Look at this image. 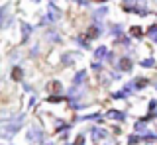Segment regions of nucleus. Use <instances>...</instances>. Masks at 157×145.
I'll list each match as a JSON object with an SVG mask.
<instances>
[{
	"label": "nucleus",
	"instance_id": "obj_6",
	"mask_svg": "<svg viewBox=\"0 0 157 145\" xmlns=\"http://www.w3.org/2000/svg\"><path fill=\"white\" fill-rule=\"evenodd\" d=\"M122 32H124V28H122L120 24H116V26H112V28H110V33H112V35H116V37H120V35H122Z\"/></svg>",
	"mask_w": 157,
	"mask_h": 145
},
{
	"label": "nucleus",
	"instance_id": "obj_12",
	"mask_svg": "<svg viewBox=\"0 0 157 145\" xmlns=\"http://www.w3.org/2000/svg\"><path fill=\"white\" fill-rule=\"evenodd\" d=\"M12 79H14V80H20V79H22V71H20L18 67H16V69H14V72H12Z\"/></svg>",
	"mask_w": 157,
	"mask_h": 145
},
{
	"label": "nucleus",
	"instance_id": "obj_11",
	"mask_svg": "<svg viewBox=\"0 0 157 145\" xmlns=\"http://www.w3.org/2000/svg\"><path fill=\"white\" fill-rule=\"evenodd\" d=\"M149 37H151L153 41H157V24H153V26L149 28Z\"/></svg>",
	"mask_w": 157,
	"mask_h": 145
},
{
	"label": "nucleus",
	"instance_id": "obj_1",
	"mask_svg": "<svg viewBox=\"0 0 157 145\" xmlns=\"http://www.w3.org/2000/svg\"><path fill=\"white\" fill-rule=\"evenodd\" d=\"M28 139L29 141H39V139H41V132H39L37 128H33V129H29V133H28Z\"/></svg>",
	"mask_w": 157,
	"mask_h": 145
},
{
	"label": "nucleus",
	"instance_id": "obj_17",
	"mask_svg": "<svg viewBox=\"0 0 157 145\" xmlns=\"http://www.w3.org/2000/svg\"><path fill=\"white\" fill-rule=\"evenodd\" d=\"M4 12H6V8H4V6H0V18L4 16Z\"/></svg>",
	"mask_w": 157,
	"mask_h": 145
},
{
	"label": "nucleus",
	"instance_id": "obj_4",
	"mask_svg": "<svg viewBox=\"0 0 157 145\" xmlns=\"http://www.w3.org/2000/svg\"><path fill=\"white\" fill-rule=\"evenodd\" d=\"M85 80H86V72H85V71H78L77 75H75V84L78 86V84L85 83Z\"/></svg>",
	"mask_w": 157,
	"mask_h": 145
},
{
	"label": "nucleus",
	"instance_id": "obj_9",
	"mask_svg": "<svg viewBox=\"0 0 157 145\" xmlns=\"http://www.w3.org/2000/svg\"><path fill=\"white\" fill-rule=\"evenodd\" d=\"M55 18H57V14L55 12H49L45 18H43V24H51V22H55Z\"/></svg>",
	"mask_w": 157,
	"mask_h": 145
},
{
	"label": "nucleus",
	"instance_id": "obj_10",
	"mask_svg": "<svg viewBox=\"0 0 157 145\" xmlns=\"http://www.w3.org/2000/svg\"><path fill=\"white\" fill-rule=\"evenodd\" d=\"M132 84H134V88H141V86H145V84H147V80H145V79H136Z\"/></svg>",
	"mask_w": 157,
	"mask_h": 145
},
{
	"label": "nucleus",
	"instance_id": "obj_2",
	"mask_svg": "<svg viewBox=\"0 0 157 145\" xmlns=\"http://www.w3.org/2000/svg\"><path fill=\"white\" fill-rule=\"evenodd\" d=\"M90 135H92V139H94V141H98V139L106 137V132H104V129H98V128H92L90 129Z\"/></svg>",
	"mask_w": 157,
	"mask_h": 145
},
{
	"label": "nucleus",
	"instance_id": "obj_7",
	"mask_svg": "<svg viewBox=\"0 0 157 145\" xmlns=\"http://www.w3.org/2000/svg\"><path fill=\"white\" fill-rule=\"evenodd\" d=\"M29 32H32V28H29L28 24H22V39H24V41L29 37Z\"/></svg>",
	"mask_w": 157,
	"mask_h": 145
},
{
	"label": "nucleus",
	"instance_id": "obj_16",
	"mask_svg": "<svg viewBox=\"0 0 157 145\" xmlns=\"http://www.w3.org/2000/svg\"><path fill=\"white\" fill-rule=\"evenodd\" d=\"M82 143H85V137H82V135H78L77 141H75V145H82Z\"/></svg>",
	"mask_w": 157,
	"mask_h": 145
},
{
	"label": "nucleus",
	"instance_id": "obj_18",
	"mask_svg": "<svg viewBox=\"0 0 157 145\" xmlns=\"http://www.w3.org/2000/svg\"><path fill=\"white\" fill-rule=\"evenodd\" d=\"M77 2H78V4H82V6H85V4H86V0H77Z\"/></svg>",
	"mask_w": 157,
	"mask_h": 145
},
{
	"label": "nucleus",
	"instance_id": "obj_19",
	"mask_svg": "<svg viewBox=\"0 0 157 145\" xmlns=\"http://www.w3.org/2000/svg\"><path fill=\"white\" fill-rule=\"evenodd\" d=\"M36 2H37V0H36Z\"/></svg>",
	"mask_w": 157,
	"mask_h": 145
},
{
	"label": "nucleus",
	"instance_id": "obj_8",
	"mask_svg": "<svg viewBox=\"0 0 157 145\" xmlns=\"http://www.w3.org/2000/svg\"><path fill=\"white\" fill-rule=\"evenodd\" d=\"M94 55L98 57V59H102V57H108V51H106V47H98V49L94 51Z\"/></svg>",
	"mask_w": 157,
	"mask_h": 145
},
{
	"label": "nucleus",
	"instance_id": "obj_15",
	"mask_svg": "<svg viewBox=\"0 0 157 145\" xmlns=\"http://www.w3.org/2000/svg\"><path fill=\"white\" fill-rule=\"evenodd\" d=\"M132 35H140V33H141V30H140V28H132Z\"/></svg>",
	"mask_w": 157,
	"mask_h": 145
},
{
	"label": "nucleus",
	"instance_id": "obj_3",
	"mask_svg": "<svg viewBox=\"0 0 157 145\" xmlns=\"http://www.w3.org/2000/svg\"><path fill=\"white\" fill-rule=\"evenodd\" d=\"M106 12H108V8H104V6L98 8V10L94 12V24H96V26H100V18L106 16Z\"/></svg>",
	"mask_w": 157,
	"mask_h": 145
},
{
	"label": "nucleus",
	"instance_id": "obj_5",
	"mask_svg": "<svg viewBox=\"0 0 157 145\" xmlns=\"http://www.w3.org/2000/svg\"><path fill=\"white\" fill-rule=\"evenodd\" d=\"M120 69H122V71H130V69H132V59H128V57L120 59Z\"/></svg>",
	"mask_w": 157,
	"mask_h": 145
},
{
	"label": "nucleus",
	"instance_id": "obj_13",
	"mask_svg": "<svg viewBox=\"0 0 157 145\" xmlns=\"http://www.w3.org/2000/svg\"><path fill=\"white\" fill-rule=\"evenodd\" d=\"M153 65H155L153 59H144V61H141V67H153Z\"/></svg>",
	"mask_w": 157,
	"mask_h": 145
},
{
	"label": "nucleus",
	"instance_id": "obj_14",
	"mask_svg": "<svg viewBox=\"0 0 157 145\" xmlns=\"http://www.w3.org/2000/svg\"><path fill=\"white\" fill-rule=\"evenodd\" d=\"M110 116H112V118H116V120H124V116H122L120 112H110Z\"/></svg>",
	"mask_w": 157,
	"mask_h": 145
}]
</instances>
